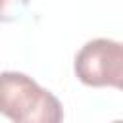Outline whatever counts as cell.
I'll use <instances>...</instances> for the list:
<instances>
[{
	"instance_id": "cell-2",
	"label": "cell",
	"mask_w": 123,
	"mask_h": 123,
	"mask_svg": "<svg viewBox=\"0 0 123 123\" xmlns=\"http://www.w3.org/2000/svg\"><path fill=\"white\" fill-rule=\"evenodd\" d=\"M75 75L88 86L121 88L123 46L111 38L88 40L75 56Z\"/></svg>"
},
{
	"instance_id": "cell-4",
	"label": "cell",
	"mask_w": 123,
	"mask_h": 123,
	"mask_svg": "<svg viewBox=\"0 0 123 123\" xmlns=\"http://www.w3.org/2000/svg\"><path fill=\"white\" fill-rule=\"evenodd\" d=\"M113 123H121V121H119V119H115V121H113Z\"/></svg>"
},
{
	"instance_id": "cell-3",
	"label": "cell",
	"mask_w": 123,
	"mask_h": 123,
	"mask_svg": "<svg viewBox=\"0 0 123 123\" xmlns=\"http://www.w3.org/2000/svg\"><path fill=\"white\" fill-rule=\"evenodd\" d=\"M27 4L29 0H0V23L15 21L23 13Z\"/></svg>"
},
{
	"instance_id": "cell-1",
	"label": "cell",
	"mask_w": 123,
	"mask_h": 123,
	"mask_svg": "<svg viewBox=\"0 0 123 123\" xmlns=\"http://www.w3.org/2000/svg\"><path fill=\"white\" fill-rule=\"evenodd\" d=\"M0 113L13 123H62V102L19 71L0 73Z\"/></svg>"
}]
</instances>
